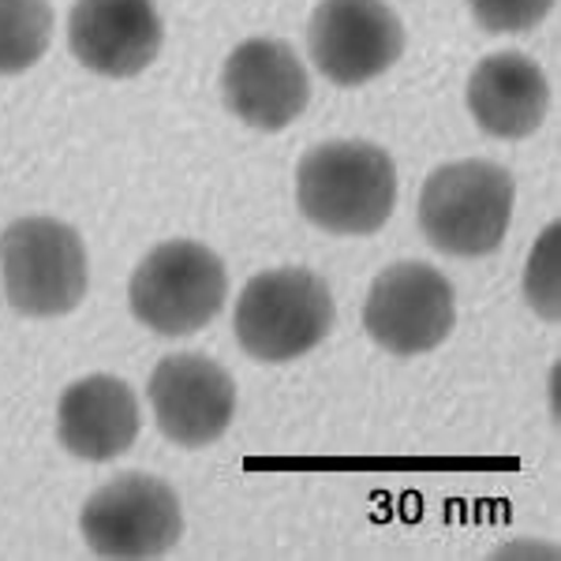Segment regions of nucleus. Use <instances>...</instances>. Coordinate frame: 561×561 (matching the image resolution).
<instances>
[{
  "instance_id": "obj_1",
  "label": "nucleus",
  "mask_w": 561,
  "mask_h": 561,
  "mask_svg": "<svg viewBox=\"0 0 561 561\" xmlns=\"http://www.w3.org/2000/svg\"><path fill=\"white\" fill-rule=\"evenodd\" d=\"M296 203L333 237H370L397 206L393 158L364 139H333L307 150L296 169Z\"/></svg>"
},
{
  "instance_id": "obj_2",
  "label": "nucleus",
  "mask_w": 561,
  "mask_h": 561,
  "mask_svg": "<svg viewBox=\"0 0 561 561\" xmlns=\"http://www.w3.org/2000/svg\"><path fill=\"white\" fill-rule=\"evenodd\" d=\"M517 184L494 161L438 165L420 195V229L431 248L454 259H479L502 248L513 221Z\"/></svg>"
},
{
  "instance_id": "obj_3",
  "label": "nucleus",
  "mask_w": 561,
  "mask_h": 561,
  "mask_svg": "<svg viewBox=\"0 0 561 561\" xmlns=\"http://www.w3.org/2000/svg\"><path fill=\"white\" fill-rule=\"evenodd\" d=\"M337 322L330 285L304 266L255 274L237 300V341L259 364H293L330 337Z\"/></svg>"
},
{
  "instance_id": "obj_4",
  "label": "nucleus",
  "mask_w": 561,
  "mask_h": 561,
  "mask_svg": "<svg viewBox=\"0 0 561 561\" xmlns=\"http://www.w3.org/2000/svg\"><path fill=\"white\" fill-rule=\"evenodd\" d=\"M0 274L8 304L26 319H57L87 296V248L57 217H20L0 237Z\"/></svg>"
},
{
  "instance_id": "obj_5",
  "label": "nucleus",
  "mask_w": 561,
  "mask_h": 561,
  "mask_svg": "<svg viewBox=\"0 0 561 561\" xmlns=\"http://www.w3.org/2000/svg\"><path fill=\"white\" fill-rule=\"evenodd\" d=\"M229 296L225 262L206 243H158L135 266L128 285L131 314L161 337H187L217 319Z\"/></svg>"
},
{
  "instance_id": "obj_6",
  "label": "nucleus",
  "mask_w": 561,
  "mask_h": 561,
  "mask_svg": "<svg viewBox=\"0 0 561 561\" xmlns=\"http://www.w3.org/2000/svg\"><path fill=\"white\" fill-rule=\"evenodd\" d=\"M79 528L98 558H161L184 536V510L165 479L128 472L87 497Z\"/></svg>"
},
{
  "instance_id": "obj_7",
  "label": "nucleus",
  "mask_w": 561,
  "mask_h": 561,
  "mask_svg": "<svg viewBox=\"0 0 561 561\" xmlns=\"http://www.w3.org/2000/svg\"><path fill=\"white\" fill-rule=\"evenodd\" d=\"M457 296L442 270L397 262L375 277L364 304V330L389 356H423L454 333Z\"/></svg>"
},
{
  "instance_id": "obj_8",
  "label": "nucleus",
  "mask_w": 561,
  "mask_h": 561,
  "mask_svg": "<svg viewBox=\"0 0 561 561\" xmlns=\"http://www.w3.org/2000/svg\"><path fill=\"white\" fill-rule=\"evenodd\" d=\"M314 68L337 87L386 76L404 53V26L386 0H322L307 26Z\"/></svg>"
},
{
  "instance_id": "obj_9",
  "label": "nucleus",
  "mask_w": 561,
  "mask_h": 561,
  "mask_svg": "<svg viewBox=\"0 0 561 561\" xmlns=\"http://www.w3.org/2000/svg\"><path fill=\"white\" fill-rule=\"evenodd\" d=\"M158 431L180 449H203L229 431L237 415V382L221 364L198 352L165 356L150 375Z\"/></svg>"
},
{
  "instance_id": "obj_10",
  "label": "nucleus",
  "mask_w": 561,
  "mask_h": 561,
  "mask_svg": "<svg viewBox=\"0 0 561 561\" xmlns=\"http://www.w3.org/2000/svg\"><path fill=\"white\" fill-rule=\"evenodd\" d=\"M221 98L248 128L285 131L311 102V83L288 42L248 38L225 60Z\"/></svg>"
},
{
  "instance_id": "obj_11",
  "label": "nucleus",
  "mask_w": 561,
  "mask_h": 561,
  "mask_svg": "<svg viewBox=\"0 0 561 561\" xmlns=\"http://www.w3.org/2000/svg\"><path fill=\"white\" fill-rule=\"evenodd\" d=\"M161 26L153 0H76L68 15L71 57L94 76L131 79L161 53Z\"/></svg>"
},
{
  "instance_id": "obj_12",
  "label": "nucleus",
  "mask_w": 561,
  "mask_h": 561,
  "mask_svg": "<svg viewBox=\"0 0 561 561\" xmlns=\"http://www.w3.org/2000/svg\"><path fill=\"white\" fill-rule=\"evenodd\" d=\"M57 438L79 460H116L139 438V401L116 375H87L57 404Z\"/></svg>"
},
{
  "instance_id": "obj_13",
  "label": "nucleus",
  "mask_w": 561,
  "mask_h": 561,
  "mask_svg": "<svg viewBox=\"0 0 561 561\" xmlns=\"http://www.w3.org/2000/svg\"><path fill=\"white\" fill-rule=\"evenodd\" d=\"M550 105L547 76L524 53H494L468 79V113L494 139H528L542 128Z\"/></svg>"
},
{
  "instance_id": "obj_14",
  "label": "nucleus",
  "mask_w": 561,
  "mask_h": 561,
  "mask_svg": "<svg viewBox=\"0 0 561 561\" xmlns=\"http://www.w3.org/2000/svg\"><path fill=\"white\" fill-rule=\"evenodd\" d=\"M53 42L49 0H0V76H20Z\"/></svg>"
},
{
  "instance_id": "obj_15",
  "label": "nucleus",
  "mask_w": 561,
  "mask_h": 561,
  "mask_svg": "<svg viewBox=\"0 0 561 561\" xmlns=\"http://www.w3.org/2000/svg\"><path fill=\"white\" fill-rule=\"evenodd\" d=\"M561 225H547L542 237L536 240L528 255V266H524V296H528V307L547 322H558L561 314Z\"/></svg>"
},
{
  "instance_id": "obj_16",
  "label": "nucleus",
  "mask_w": 561,
  "mask_h": 561,
  "mask_svg": "<svg viewBox=\"0 0 561 561\" xmlns=\"http://www.w3.org/2000/svg\"><path fill=\"white\" fill-rule=\"evenodd\" d=\"M476 23L491 34H524L550 15L554 0H468Z\"/></svg>"
}]
</instances>
